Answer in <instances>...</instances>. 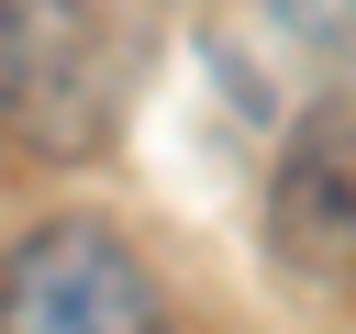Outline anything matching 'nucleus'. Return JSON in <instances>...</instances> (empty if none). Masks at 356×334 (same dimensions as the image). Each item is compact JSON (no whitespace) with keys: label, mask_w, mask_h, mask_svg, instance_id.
<instances>
[{"label":"nucleus","mask_w":356,"mask_h":334,"mask_svg":"<svg viewBox=\"0 0 356 334\" xmlns=\"http://www.w3.org/2000/svg\"><path fill=\"white\" fill-rule=\"evenodd\" d=\"M0 334H178V323L100 212H56L0 256Z\"/></svg>","instance_id":"1"},{"label":"nucleus","mask_w":356,"mask_h":334,"mask_svg":"<svg viewBox=\"0 0 356 334\" xmlns=\"http://www.w3.org/2000/svg\"><path fill=\"white\" fill-rule=\"evenodd\" d=\"M0 111L22 122L33 156H89L111 134V11L100 0H22Z\"/></svg>","instance_id":"2"},{"label":"nucleus","mask_w":356,"mask_h":334,"mask_svg":"<svg viewBox=\"0 0 356 334\" xmlns=\"http://www.w3.org/2000/svg\"><path fill=\"white\" fill-rule=\"evenodd\" d=\"M267 245L300 278L356 289V89H323L289 122L278 178H267Z\"/></svg>","instance_id":"3"},{"label":"nucleus","mask_w":356,"mask_h":334,"mask_svg":"<svg viewBox=\"0 0 356 334\" xmlns=\"http://www.w3.org/2000/svg\"><path fill=\"white\" fill-rule=\"evenodd\" d=\"M267 22L300 56H356V0H267Z\"/></svg>","instance_id":"4"},{"label":"nucleus","mask_w":356,"mask_h":334,"mask_svg":"<svg viewBox=\"0 0 356 334\" xmlns=\"http://www.w3.org/2000/svg\"><path fill=\"white\" fill-rule=\"evenodd\" d=\"M11 33H22V0H0V89H11Z\"/></svg>","instance_id":"5"}]
</instances>
